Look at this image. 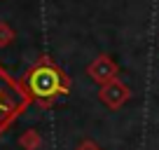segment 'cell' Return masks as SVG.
Wrapping results in <instances>:
<instances>
[{"label": "cell", "mask_w": 159, "mask_h": 150, "mask_svg": "<svg viewBox=\"0 0 159 150\" xmlns=\"http://www.w3.org/2000/svg\"><path fill=\"white\" fill-rule=\"evenodd\" d=\"M30 91L35 96H54L61 91V73L54 66H40L30 73Z\"/></svg>", "instance_id": "cell-2"}, {"label": "cell", "mask_w": 159, "mask_h": 150, "mask_svg": "<svg viewBox=\"0 0 159 150\" xmlns=\"http://www.w3.org/2000/svg\"><path fill=\"white\" fill-rule=\"evenodd\" d=\"M28 105V94L0 68V134L21 115Z\"/></svg>", "instance_id": "cell-1"}]
</instances>
